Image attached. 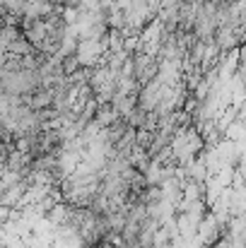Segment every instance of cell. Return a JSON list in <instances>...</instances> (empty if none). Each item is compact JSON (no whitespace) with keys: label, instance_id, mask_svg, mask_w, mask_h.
<instances>
[{"label":"cell","instance_id":"1","mask_svg":"<svg viewBox=\"0 0 246 248\" xmlns=\"http://www.w3.org/2000/svg\"><path fill=\"white\" fill-rule=\"evenodd\" d=\"M34 51V46L19 34L17 39H12V41H7L5 44V53L7 56H27V53H32Z\"/></svg>","mask_w":246,"mask_h":248},{"label":"cell","instance_id":"2","mask_svg":"<svg viewBox=\"0 0 246 248\" xmlns=\"http://www.w3.org/2000/svg\"><path fill=\"white\" fill-rule=\"evenodd\" d=\"M0 17H2V7H0Z\"/></svg>","mask_w":246,"mask_h":248}]
</instances>
